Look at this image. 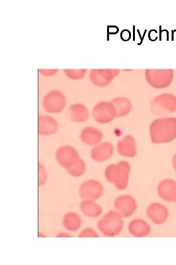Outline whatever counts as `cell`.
I'll return each instance as SVG.
<instances>
[{
    "mask_svg": "<svg viewBox=\"0 0 176 265\" xmlns=\"http://www.w3.org/2000/svg\"><path fill=\"white\" fill-rule=\"evenodd\" d=\"M151 141L168 143L176 138V118L161 117L154 120L150 126Z\"/></svg>",
    "mask_w": 176,
    "mask_h": 265,
    "instance_id": "6da1fadb",
    "label": "cell"
},
{
    "mask_svg": "<svg viewBox=\"0 0 176 265\" xmlns=\"http://www.w3.org/2000/svg\"><path fill=\"white\" fill-rule=\"evenodd\" d=\"M130 167L126 161H121L116 164L109 165L105 171L107 180L114 183L117 188L124 189L128 184Z\"/></svg>",
    "mask_w": 176,
    "mask_h": 265,
    "instance_id": "7a4b0ae2",
    "label": "cell"
},
{
    "mask_svg": "<svg viewBox=\"0 0 176 265\" xmlns=\"http://www.w3.org/2000/svg\"><path fill=\"white\" fill-rule=\"evenodd\" d=\"M152 113L157 115H168L176 110V96L164 93L155 97L151 104Z\"/></svg>",
    "mask_w": 176,
    "mask_h": 265,
    "instance_id": "3957f363",
    "label": "cell"
},
{
    "mask_svg": "<svg viewBox=\"0 0 176 265\" xmlns=\"http://www.w3.org/2000/svg\"><path fill=\"white\" fill-rule=\"evenodd\" d=\"M145 77L151 86L160 89L167 87L171 83L174 72L173 69H146Z\"/></svg>",
    "mask_w": 176,
    "mask_h": 265,
    "instance_id": "277c9868",
    "label": "cell"
},
{
    "mask_svg": "<svg viewBox=\"0 0 176 265\" xmlns=\"http://www.w3.org/2000/svg\"><path fill=\"white\" fill-rule=\"evenodd\" d=\"M120 216L119 213L113 212L105 214L98 222L101 232L108 236L115 235L120 232L123 226Z\"/></svg>",
    "mask_w": 176,
    "mask_h": 265,
    "instance_id": "5b68a950",
    "label": "cell"
},
{
    "mask_svg": "<svg viewBox=\"0 0 176 265\" xmlns=\"http://www.w3.org/2000/svg\"><path fill=\"white\" fill-rule=\"evenodd\" d=\"M92 116L96 121L101 123H109L116 117L110 102H100L93 107Z\"/></svg>",
    "mask_w": 176,
    "mask_h": 265,
    "instance_id": "8992f818",
    "label": "cell"
},
{
    "mask_svg": "<svg viewBox=\"0 0 176 265\" xmlns=\"http://www.w3.org/2000/svg\"><path fill=\"white\" fill-rule=\"evenodd\" d=\"M119 71V69H92L89 78L94 84L104 87L109 84Z\"/></svg>",
    "mask_w": 176,
    "mask_h": 265,
    "instance_id": "52a82bcc",
    "label": "cell"
},
{
    "mask_svg": "<svg viewBox=\"0 0 176 265\" xmlns=\"http://www.w3.org/2000/svg\"><path fill=\"white\" fill-rule=\"evenodd\" d=\"M43 103L44 106L47 111L58 112L63 109L66 102L62 93L53 91L44 97Z\"/></svg>",
    "mask_w": 176,
    "mask_h": 265,
    "instance_id": "ba28073f",
    "label": "cell"
},
{
    "mask_svg": "<svg viewBox=\"0 0 176 265\" xmlns=\"http://www.w3.org/2000/svg\"><path fill=\"white\" fill-rule=\"evenodd\" d=\"M80 191L82 197L87 198L88 200H95L102 194L103 187L96 181L88 180L82 184Z\"/></svg>",
    "mask_w": 176,
    "mask_h": 265,
    "instance_id": "9c48e42d",
    "label": "cell"
},
{
    "mask_svg": "<svg viewBox=\"0 0 176 265\" xmlns=\"http://www.w3.org/2000/svg\"><path fill=\"white\" fill-rule=\"evenodd\" d=\"M158 193L164 200L173 202L176 199V182L171 179L162 180L157 187Z\"/></svg>",
    "mask_w": 176,
    "mask_h": 265,
    "instance_id": "30bf717a",
    "label": "cell"
},
{
    "mask_svg": "<svg viewBox=\"0 0 176 265\" xmlns=\"http://www.w3.org/2000/svg\"><path fill=\"white\" fill-rule=\"evenodd\" d=\"M114 205L117 213L123 216L131 215L136 208L135 200L132 197L128 195L118 198Z\"/></svg>",
    "mask_w": 176,
    "mask_h": 265,
    "instance_id": "8fae6325",
    "label": "cell"
},
{
    "mask_svg": "<svg viewBox=\"0 0 176 265\" xmlns=\"http://www.w3.org/2000/svg\"><path fill=\"white\" fill-rule=\"evenodd\" d=\"M147 214L154 223L160 224L164 223L167 219L169 212L165 206L160 203H155L148 207Z\"/></svg>",
    "mask_w": 176,
    "mask_h": 265,
    "instance_id": "7c38bea8",
    "label": "cell"
},
{
    "mask_svg": "<svg viewBox=\"0 0 176 265\" xmlns=\"http://www.w3.org/2000/svg\"><path fill=\"white\" fill-rule=\"evenodd\" d=\"M117 150L122 156L133 157L136 153V144L133 137L127 135L117 143Z\"/></svg>",
    "mask_w": 176,
    "mask_h": 265,
    "instance_id": "4fadbf2b",
    "label": "cell"
},
{
    "mask_svg": "<svg viewBox=\"0 0 176 265\" xmlns=\"http://www.w3.org/2000/svg\"><path fill=\"white\" fill-rule=\"evenodd\" d=\"M113 153L112 145L109 142H103L96 145L91 152V157L98 161L108 159Z\"/></svg>",
    "mask_w": 176,
    "mask_h": 265,
    "instance_id": "5bb4252c",
    "label": "cell"
},
{
    "mask_svg": "<svg viewBox=\"0 0 176 265\" xmlns=\"http://www.w3.org/2000/svg\"><path fill=\"white\" fill-rule=\"evenodd\" d=\"M115 111L116 117H120L128 114L132 109L130 100L125 97H116L110 102Z\"/></svg>",
    "mask_w": 176,
    "mask_h": 265,
    "instance_id": "9a60e30c",
    "label": "cell"
},
{
    "mask_svg": "<svg viewBox=\"0 0 176 265\" xmlns=\"http://www.w3.org/2000/svg\"><path fill=\"white\" fill-rule=\"evenodd\" d=\"M102 137V134L99 130L91 127L85 128L81 134L82 140L90 145H96L101 141Z\"/></svg>",
    "mask_w": 176,
    "mask_h": 265,
    "instance_id": "2e32d148",
    "label": "cell"
},
{
    "mask_svg": "<svg viewBox=\"0 0 176 265\" xmlns=\"http://www.w3.org/2000/svg\"><path fill=\"white\" fill-rule=\"evenodd\" d=\"M56 120L46 116H40L39 118V132L41 134H51L57 130Z\"/></svg>",
    "mask_w": 176,
    "mask_h": 265,
    "instance_id": "e0dca14e",
    "label": "cell"
},
{
    "mask_svg": "<svg viewBox=\"0 0 176 265\" xmlns=\"http://www.w3.org/2000/svg\"><path fill=\"white\" fill-rule=\"evenodd\" d=\"M129 228L131 233L137 237H142L147 235L150 232L149 225L145 221L140 219L132 220Z\"/></svg>",
    "mask_w": 176,
    "mask_h": 265,
    "instance_id": "ac0fdd59",
    "label": "cell"
},
{
    "mask_svg": "<svg viewBox=\"0 0 176 265\" xmlns=\"http://www.w3.org/2000/svg\"><path fill=\"white\" fill-rule=\"evenodd\" d=\"M69 113L73 120L76 122H83L88 117L87 108L83 105L76 104L72 106L69 109Z\"/></svg>",
    "mask_w": 176,
    "mask_h": 265,
    "instance_id": "d6986e66",
    "label": "cell"
},
{
    "mask_svg": "<svg viewBox=\"0 0 176 265\" xmlns=\"http://www.w3.org/2000/svg\"><path fill=\"white\" fill-rule=\"evenodd\" d=\"M81 218L75 213L66 214L64 218V224L66 228L75 231L81 225Z\"/></svg>",
    "mask_w": 176,
    "mask_h": 265,
    "instance_id": "ffe728a7",
    "label": "cell"
},
{
    "mask_svg": "<svg viewBox=\"0 0 176 265\" xmlns=\"http://www.w3.org/2000/svg\"><path fill=\"white\" fill-rule=\"evenodd\" d=\"M100 207L98 205L91 201H85L81 205L82 211L88 216L95 217L98 215L101 212Z\"/></svg>",
    "mask_w": 176,
    "mask_h": 265,
    "instance_id": "44dd1931",
    "label": "cell"
},
{
    "mask_svg": "<svg viewBox=\"0 0 176 265\" xmlns=\"http://www.w3.org/2000/svg\"><path fill=\"white\" fill-rule=\"evenodd\" d=\"M68 168H71V170L68 171L70 173L73 175H74L75 176H80L84 172L85 170V165L83 161L78 158Z\"/></svg>",
    "mask_w": 176,
    "mask_h": 265,
    "instance_id": "7402d4cb",
    "label": "cell"
},
{
    "mask_svg": "<svg viewBox=\"0 0 176 265\" xmlns=\"http://www.w3.org/2000/svg\"><path fill=\"white\" fill-rule=\"evenodd\" d=\"M66 75L70 78L73 79H80L82 78L85 74L86 70L85 69H67L65 70Z\"/></svg>",
    "mask_w": 176,
    "mask_h": 265,
    "instance_id": "603a6c76",
    "label": "cell"
},
{
    "mask_svg": "<svg viewBox=\"0 0 176 265\" xmlns=\"http://www.w3.org/2000/svg\"><path fill=\"white\" fill-rule=\"evenodd\" d=\"M133 40L136 42L138 45H140L143 41V38L140 35L138 29L133 30Z\"/></svg>",
    "mask_w": 176,
    "mask_h": 265,
    "instance_id": "cb8c5ba5",
    "label": "cell"
},
{
    "mask_svg": "<svg viewBox=\"0 0 176 265\" xmlns=\"http://www.w3.org/2000/svg\"><path fill=\"white\" fill-rule=\"evenodd\" d=\"M120 37L122 40L127 41L131 38V32L128 29H124L120 33Z\"/></svg>",
    "mask_w": 176,
    "mask_h": 265,
    "instance_id": "d4e9b609",
    "label": "cell"
},
{
    "mask_svg": "<svg viewBox=\"0 0 176 265\" xmlns=\"http://www.w3.org/2000/svg\"><path fill=\"white\" fill-rule=\"evenodd\" d=\"M148 37L151 41H154L157 39V32L155 29L151 30L148 33Z\"/></svg>",
    "mask_w": 176,
    "mask_h": 265,
    "instance_id": "484cf974",
    "label": "cell"
},
{
    "mask_svg": "<svg viewBox=\"0 0 176 265\" xmlns=\"http://www.w3.org/2000/svg\"><path fill=\"white\" fill-rule=\"evenodd\" d=\"M168 38V32L167 30L160 31V40H167Z\"/></svg>",
    "mask_w": 176,
    "mask_h": 265,
    "instance_id": "4316f807",
    "label": "cell"
},
{
    "mask_svg": "<svg viewBox=\"0 0 176 265\" xmlns=\"http://www.w3.org/2000/svg\"><path fill=\"white\" fill-rule=\"evenodd\" d=\"M119 29L116 26H109L108 31L110 34H116L118 32Z\"/></svg>",
    "mask_w": 176,
    "mask_h": 265,
    "instance_id": "83f0119b",
    "label": "cell"
},
{
    "mask_svg": "<svg viewBox=\"0 0 176 265\" xmlns=\"http://www.w3.org/2000/svg\"><path fill=\"white\" fill-rule=\"evenodd\" d=\"M40 71L44 72H43V74H44V75H51L54 74L53 73H54V72L55 73L57 71V70H54V69H52V70L44 69V70H41Z\"/></svg>",
    "mask_w": 176,
    "mask_h": 265,
    "instance_id": "f1b7e54d",
    "label": "cell"
},
{
    "mask_svg": "<svg viewBox=\"0 0 176 265\" xmlns=\"http://www.w3.org/2000/svg\"><path fill=\"white\" fill-rule=\"evenodd\" d=\"M172 162L173 168L176 172V153L173 157Z\"/></svg>",
    "mask_w": 176,
    "mask_h": 265,
    "instance_id": "f546056e",
    "label": "cell"
},
{
    "mask_svg": "<svg viewBox=\"0 0 176 265\" xmlns=\"http://www.w3.org/2000/svg\"><path fill=\"white\" fill-rule=\"evenodd\" d=\"M175 202L176 203V199L175 200Z\"/></svg>",
    "mask_w": 176,
    "mask_h": 265,
    "instance_id": "4dcf8cb0",
    "label": "cell"
}]
</instances>
